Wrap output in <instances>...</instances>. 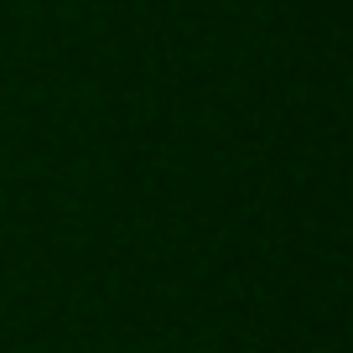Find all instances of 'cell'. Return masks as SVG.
<instances>
[]
</instances>
